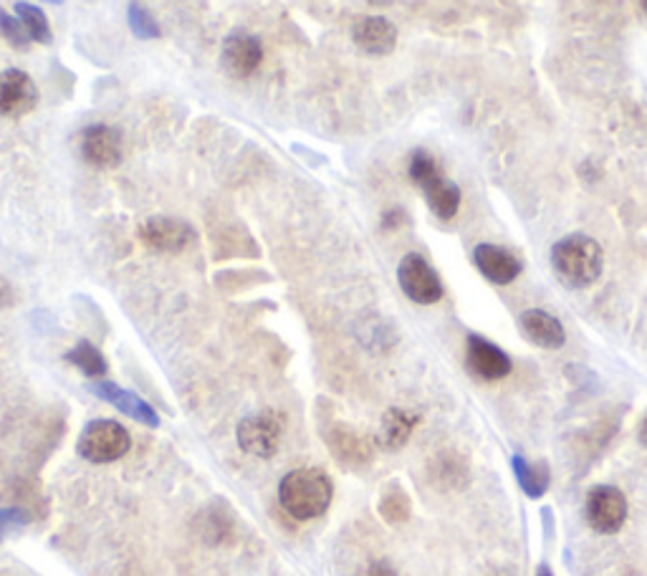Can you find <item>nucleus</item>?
<instances>
[{
    "label": "nucleus",
    "mask_w": 647,
    "mask_h": 576,
    "mask_svg": "<svg viewBox=\"0 0 647 576\" xmlns=\"http://www.w3.org/2000/svg\"><path fill=\"white\" fill-rule=\"evenodd\" d=\"M551 268H554L557 279L562 281L566 289H589L591 283L599 281V275L605 271L602 246H599L591 235H564V238L557 241L554 248H551Z\"/></svg>",
    "instance_id": "obj_1"
},
{
    "label": "nucleus",
    "mask_w": 647,
    "mask_h": 576,
    "mask_svg": "<svg viewBox=\"0 0 647 576\" xmlns=\"http://www.w3.org/2000/svg\"><path fill=\"white\" fill-rule=\"evenodd\" d=\"M331 499H334V486L319 468L291 470L279 486L281 508L296 520H312L327 513Z\"/></svg>",
    "instance_id": "obj_2"
},
{
    "label": "nucleus",
    "mask_w": 647,
    "mask_h": 576,
    "mask_svg": "<svg viewBox=\"0 0 647 576\" xmlns=\"http://www.w3.org/2000/svg\"><path fill=\"white\" fill-rule=\"evenodd\" d=\"M407 172L410 180L423 191L428 208L436 212V218L451 220L457 216V210H461V187L443 175L436 157L425 152V149H415L413 157H410Z\"/></svg>",
    "instance_id": "obj_3"
},
{
    "label": "nucleus",
    "mask_w": 647,
    "mask_h": 576,
    "mask_svg": "<svg viewBox=\"0 0 647 576\" xmlns=\"http://www.w3.org/2000/svg\"><path fill=\"white\" fill-rule=\"evenodd\" d=\"M132 438L117 420H91L84 425L82 436H78L76 453L84 461L107 465L120 461L130 453Z\"/></svg>",
    "instance_id": "obj_4"
},
{
    "label": "nucleus",
    "mask_w": 647,
    "mask_h": 576,
    "mask_svg": "<svg viewBox=\"0 0 647 576\" xmlns=\"http://www.w3.org/2000/svg\"><path fill=\"white\" fill-rule=\"evenodd\" d=\"M584 520L595 534L614 536L622 531L627 524L630 506L625 493L614 486H595L589 488L587 499H584Z\"/></svg>",
    "instance_id": "obj_5"
},
{
    "label": "nucleus",
    "mask_w": 647,
    "mask_h": 576,
    "mask_svg": "<svg viewBox=\"0 0 647 576\" xmlns=\"http://www.w3.org/2000/svg\"><path fill=\"white\" fill-rule=\"evenodd\" d=\"M398 281L402 294L420 306H432L443 298L445 289L436 268L420 254H407L398 266Z\"/></svg>",
    "instance_id": "obj_6"
},
{
    "label": "nucleus",
    "mask_w": 647,
    "mask_h": 576,
    "mask_svg": "<svg viewBox=\"0 0 647 576\" xmlns=\"http://www.w3.org/2000/svg\"><path fill=\"white\" fill-rule=\"evenodd\" d=\"M235 438H239L243 453L256 457H271L276 450H279L283 438L281 415L266 409V413L243 417L239 422V430H235Z\"/></svg>",
    "instance_id": "obj_7"
},
{
    "label": "nucleus",
    "mask_w": 647,
    "mask_h": 576,
    "mask_svg": "<svg viewBox=\"0 0 647 576\" xmlns=\"http://www.w3.org/2000/svg\"><path fill=\"white\" fill-rule=\"evenodd\" d=\"M465 367L480 382H499L511 375L514 361L491 339L468 334V339H465Z\"/></svg>",
    "instance_id": "obj_8"
},
{
    "label": "nucleus",
    "mask_w": 647,
    "mask_h": 576,
    "mask_svg": "<svg viewBox=\"0 0 647 576\" xmlns=\"http://www.w3.org/2000/svg\"><path fill=\"white\" fill-rule=\"evenodd\" d=\"M193 238V225H187L185 220L180 218L155 216L147 218L145 223L139 225V241L145 243L147 248L157 250V254H180V250L191 246Z\"/></svg>",
    "instance_id": "obj_9"
},
{
    "label": "nucleus",
    "mask_w": 647,
    "mask_h": 576,
    "mask_svg": "<svg viewBox=\"0 0 647 576\" xmlns=\"http://www.w3.org/2000/svg\"><path fill=\"white\" fill-rule=\"evenodd\" d=\"M82 157L91 168L112 170L122 162L124 157V142L120 130L109 127V124H91L82 132Z\"/></svg>",
    "instance_id": "obj_10"
},
{
    "label": "nucleus",
    "mask_w": 647,
    "mask_h": 576,
    "mask_svg": "<svg viewBox=\"0 0 647 576\" xmlns=\"http://www.w3.org/2000/svg\"><path fill=\"white\" fill-rule=\"evenodd\" d=\"M38 105V86L26 71H0V117H23Z\"/></svg>",
    "instance_id": "obj_11"
},
{
    "label": "nucleus",
    "mask_w": 647,
    "mask_h": 576,
    "mask_svg": "<svg viewBox=\"0 0 647 576\" xmlns=\"http://www.w3.org/2000/svg\"><path fill=\"white\" fill-rule=\"evenodd\" d=\"M220 61H223V69L233 78H248L256 74L260 61H264V44L254 34L235 30L223 41Z\"/></svg>",
    "instance_id": "obj_12"
},
{
    "label": "nucleus",
    "mask_w": 647,
    "mask_h": 576,
    "mask_svg": "<svg viewBox=\"0 0 647 576\" xmlns=\"http://www.w3.org/2000/svg\"><path fill=\"white\" fill-rule=\"evenodd\" d=\"M473 264H476L480 275L486 281H491L493 286H509L524 271L521 258L511 254L509 248L496 246V243H480V246L473 248Z\"/></svg>",
    "instance_id": "obj_13"
},
{
    "label": "nucleus",
    "mask_w": 647,
    "mask_h": 576,
    "mask_svg": "<svg viewBox=\"0 0 647 576\" xmlns=\"http://www.w3.org/2000/svg\"><path fill=\"white\" fill-rule=\"evenodd\" d=\"M352 41L369 57H388L398 46V28L384 15H359L352 23Z\"/></svg>",
    "instance_id": "obj_14"
},
{
    "label": "nucleus",
    "mask_w": 647,
    "mask_h": 576,
    "mask_svg": "<svg viewBox=\"0 0 647 576\" xmlns=\"http://www.w3.org/2000/svg\"><path fill=\"white\" fill-rule=\"evenodd\" d=\"M91 392L97 394L99 400H105L112 407L120 409V413L132 417V420L145 425V428H157V425H160V417H157L155 407L147 405V402L142 400L139 394L124 390V387H120V384L107 382V380L91 382Z\"/></svg>",
    "instance_id": "obj_15"
},
{
    "label": "nucleus",
    "mask_w": 647,
    "mask_h": 576,
    "mask_svg": "<svg viewBox=\"0 0 647 576\" xmlns=\"http://www.w3.org/2000/svg\"><path fill=\"white\" fill-rule=\"evenodd\" d=\"M518 329L528 342L539 350H562L566 342V331L554 314L544 309H526L518 317Z\"/></svg>",
    "instance_id": "obj_16"
},
{
    "label": "nucleus",
    "mask_w": 647,
    "mask_h": 576,
    "mask_svg": "<svg viewBox=\"0 0 647 576\" xmlns=\"http://www.w3.org/2000/svg\"><path fill=\"white\" fill-rule=\"evenodd\" d=\"M327 443L344 468H362V465H367L375 455L373 443H369L362 432L350 428V425H337L327 438Z\"/></svg>",
    "instance_id": "obj_17"
},
{
    "label": "nucleus",
    "mask_w": 647,
    "mask_h": 576,
    "mask_svg": "<svg viewBox=\"0 0 647 576\" xmlns=\"http://www.w3.org/2000/svg\"><path fill=\"white\" fill-rule=\"evenodd\" d=\"M417 425H420V415L410 413V409L392 407L382 415L380 430H377V445L382 450H400L410 443Z\"/></svg>",
    "instance_id": "obj_18"
},
{
    "label": "nucleus",
    "mask_w": 647,
    "mask_h": 576,
    "mask_svg": "<svg viewBox=\"0 0 647 576\" xmlns=\"http://www.w3.org/2000/svg\"><path fill=\"white\" fill-rule=\"evenodd\" d=\"M511 468H514L516 483L526 493V499L539 501L547 495L551 486V473L547 463H532L524 455H514L511 457Z\"/></svg>",
    "instance_id": "obj_19"
},
{
    "label": "nucleus",
    "mask_w": 647,
    "mask_h": 576,
    "mask_svg": "<svg viewBox=\"0 0 647 576\" xmlns=\"http://www.w3.org/2000/svg\"><path fill=\"white\" fill-rule=\"evenodd\" d=\"M66 361L69 365H74L76 369H82V375L89 377V380H101V377L107 375L105 354H101L91 342H78L74 350L66 354Z\"/></svg>",
    "instance_id": "obj_20"
},
{
    "label": "nucleus",
    "mask_w": 647,
    "mask_h": 576,
    "mask_svg": "<svg viewBox=\"0 0 647 576\" xmlns=\"http://www.w3.org/2000/svg\"><path fill=\"white\" fill-rule=\"evenodd\" d=\"M380 516L392 526L405 524V520L413 516V501H410L405 488H400L398 483L384 488L380 499Z\"/></svg>",
    "instance_id": "obj_21"
},
{
    "label": "nucleus",
    "mask_w": 647,
    "mask_h": 576,
    "mask_svg": "<svg viewBox=\"0 0 647 576\" xmlns=\"http://www.w3.org/2000/svg\"><path fill=\"white\" fill-rule=\"evenodd\" d=\"M15 15L21 19L23 28L28 30L30 41L44 44V46L51 44V26H49V19H46V13L41 11V8L21 0V3H15Z\"/></svg>",
    "instance_id": "obj_22"
},
{
    "label": "nucleus",
    "mask_w": 647,
    "mask_h": 576,
    "mask_svg": "<svg viewBox=\"0 0 647 576\" xmlns=\"http://www.w3.org/2000/svg\"><path fill=\"white\" fill-rule=\"evenodd\" d=\"M127 23H130L132 34L137 36L139 41H152V38L162 36L160 23H157L155 15L149 13L145 5L137 3V0H132V3L127 5Z\"/></svg>",
    "instance_id": "obj_23"
},
{
    "label": "nucleus",
    "mask_w": 647,
    "mask_h": 576,
    "mask_svg": "<svg viewBox=\"0 0 647 576\" xmlns=\"http://www.w3.org/2000/svg\"><path fill=\"white\" fill-rule=\"evenodd\" d=\"M432 478H443L445 483L455 480L457 486H463V480L468 478V468L455 453H440L438 461L432 463Z\"/></svg>",
    "instance_id": "obj_24"
},
{
    "label": "nucleus",
    "mask_w": 647,
    "mask_h": 576,
    "mask_svg": "<svg viewBox=\"0 0 647 576\" xmlns=\"http://www.w3.org/2000/svg\"><path fill=\"white\" fill-rule=\"evenodd\" d=\"M0 36H3L11 46H15V49H26L30 44L28 30L23 28L19 15H11L8 11H3V8H0Z\"/></svg>",
    "instance_id": "obj_25"
},
{
    "label": "nucleus",
    "mask_w": 647,
    "mask_h": 576,
    "mask_svg": "<svg viewBox=\"0 0 647 576\" xmlns=\"http://www.w3.org/2000/svg\"><path fill=\"white\" fill-rule=\"evenodd\" d=\"M200 534L205 541L210 543H220L225 539L228 534H231V520L228 516H220V513H203L200 516Z\"/></svg>",
    "instance_id": "obj_26"
},
{
    "label": "nucleus",
    "mask_w": 647,
    "mask_h": 576,
    "mask_svg": "<svg viewBox=\"0 0 647 576\" xmlns=\"http://www.w3.org/2000/svg\"><path fill=\"white\" fill-rule=\"evenodd\" d=\"M30 520V516L23 508H0V539L8 531H15V528H23Z\"/></svg>",
    "instance_id": "obj_27"
},
{
    "label": "nucleus",
    "mask_w": 647,
    "mask_h": 576,
    "mask_svg": "<svg viewBox=\"0 0 647 576\" xmlns=\"http://www.w3.org/2000/svg\"><path fill=\"white\" fill-rule=\"evenodd\" d=\"M402 220H405V212H402V210H390V212H384L382 228H384V231H392V228H400L402 225Z\"/></svg>",
    "instance_id": "obj_28"
},
{
    "label": "nucleus",
    "mask_w": 647,
    "mask_h": 576,
    "mask_svg": "<svg viewBox=\"0 0 647 576\" xmlns=\"http://www.w3.org/2000/svg\"><path fill=\"white\" fill-rule=\"evenodd\" d=\"M367 576H400V574L394 572L388 562H375V564L367 569Z\"/></svg>",
    "instance_id": "obj_29"
},
{
    "label": "nucleus",
    "mask_w": 647,
    "mask_h": 576,
    "mask_svg": "<svg viewBox=\"0 0 647 576\" xmlns=\"http://www.w3.org/2000/svg\"><path fill=\"white\" fill-rule=\"evenodd\" d=\"M637 440H640V445L647 450V413L640 417V422H637Z\"/></svg>",
    "instance_id": "obj_30"
},
{
    "label": "nucleus",
    "mask_w": 647,
    "mask_h": 576,
    "mask_svg": "<svg viewBox=\"0 0 647 576\" xmlns=\"http://www.w3.org/2000/svg\"><path fill=\"white\" fill-rule=\"evenodd\" d=\"M536 576H554L549 564H539V569H536Z\"/></svg>",
    "instance_id": "obj_31"
},
{
    "label": "nucleus",
    "mask_w": 647,
    "mask_h": 576,
    "mask_svg": "<svg viewBox=\"0 0 647 576\" xmlns=\"http://www.w3.org/2000/svg\"><path fill=\"white\" fill-rule=\"evenodd\" d=\"M369 5H375V8H384V5H390L392 0H367Z\"/></svg>",
    "instance_id": "obj_32"
},
{
    "label": "nucleus",
    "mask_w": 647,
    "mask_h": 576,
    "mask_svg": "<svg viewBox=\"0 0 647 576\" xmlns=\"http://www.w3.org/2000/svg\"><path fill=\"white\" fill-rule=\"evenodd\" d=\"M640 5H643V11L647 13V0H640Z\"/></svg>",
    "instance_id": "obj_33"
},
{
    "label": "nucleus",
    "mask_w": 647,
    "mask_h": 576,
    "mask_svg": "<svg viewBox=\"0 0 647 576\" xmlns=\"http://www.w3.org/2000/svg\"><path fill=\"white\" fill-rule=\"evenodd\" d=\"M53 3H64V0H53Z\"/></svg>",
    "instance_id": "obj_34"
}]
</instances>
